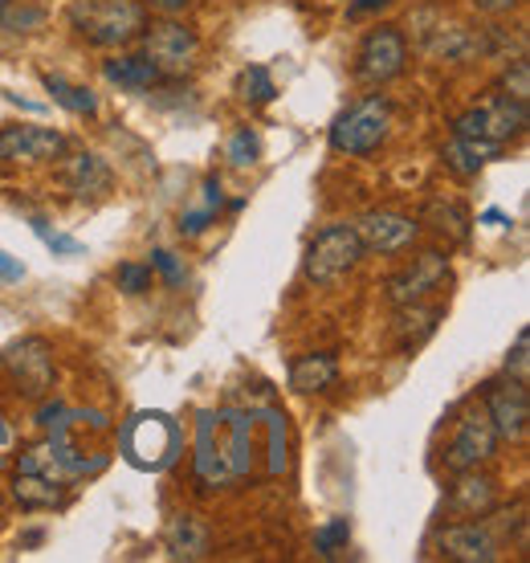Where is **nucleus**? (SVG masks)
<instances>
[{"label": "nucleus", "instance_id": "nucleus-38", "mask_svg": "<svg viewBox=\"0 0 530 563\" xmlns=\"http://www.w3.org/2000/svg\"><path fill=\"white\" fill-rule=\"evenodd\" d=\"M477 13H489V16H503V13H515L518 0H474Z\"/></svg>", "mask_w": 530, "mask_h": 563}, {"label": "nucleus", "instance_id": "nucleus-4", "mask_svg": "<svg viewBox=\"0 0 530 563\" xmlns=\"http://www.w3.org/2000/svg\"><path fill=\"white\" fill-rule=\"evenodd\" d=\"M66 482H70V474L54 462L49 445H42V450L21 453V465H16L13 478V498L25 510H54L66 503Z\"/></svg>", "mask_w": 530, "mask_h": 563}, {"label": "nucleus", "instance_id": "nucleus-19", "mask_svg": "<svg viewBox=\"0 0 530 563\" xmlns=\"http://www.w3.org/2000/svg\"><path fill=\"white\" fill-rule=\"evenodd\" d=\"M168 555L172 560H205L212 548V536H209V527L196 519V515H180V519H172L168 527Z\"/></svg>", "mask_w": 530, "mask_h": 563}, {"label": "nucleus", "instance_id": "nucleus-29", "mask_svg": "<svg viewBox=\"0 0 530 563\" xmlns=\"http://www.w3.org/2000/svg\"><path fill=\"white\" fill-rule=\"evenodd\" d=\"M503 90H506V99L527 102V107H530V62H527V54L515 57V62L506 66V74H503Z\"/></svg>", "mask_w": 530, "mask_h": 563}, {"label": "nucleus", "instance_id": "nucleus-35", "mask_svg": "<svg viewBox=\"0 0 530 563\" xmlns=\"http://www.w3.org/2000/svg\"><path fill=\"white\" fill-rule=\"evenodd\" d=\"M212 217H217V209H212V205L188 209V212L180 217V233H188V238H196V233H205V229L212 225Z\"/></svg>", "mask_w": 530, "mask_h": 563}, {"label": "nucleus", "instance_id": "nucleus-5", "mask_svg": "<svg viewBox=\"0 0 530 563\" xmlns=\"http://www.w3.org/2000/svg\"><path fill=\"white\" fill-rule=\"evenodd\" d=\"M391 128V107L384 95H372V99L355 102L351 111H343L331 128V147L339 155H372L379 143L388 140Z\"/></svg>", "mask_w": 530, "mask_h": 563}, {"label": "nucleus", "instance_id": "nucleus-8", "mask_svg": "<svg viewBox=\"0 0 530 563\" xmlns=\"http://www.w3.org/2000/svg\"><path fill=\"white\" fill-rule=\"evenodd\" d=\"M494 450H498V433H494V421H489L486 405H470L465 417L457 421V437L449 441L445 465L453 474H465V470H474L477 462H489Z\"/></svg>", "mask_w": 530, "mask_h": 563}, {"label": "nucleus", "instance_id": "nucleus-36", "mask_svg": "<svg viewBox=\"0 0 530 563\" xmlns=\"http://www.w3.org/2000/svg\"><path fill=\"white\" fill-rule=\"evenodd\" d=\"M13 441H16V433H13V424L0 417V470L13 462Z\"/></svg>", "mask_w": 530, "mask_h": 563}, {"label": "nucleus", "instance_id": "nucleus-28", "mask_svg": "<svg viewBox=\"0 0 530 563\" xmlns=\"http://www.w3.org/2000/svg\"><path fill=\"white\" fill-rule=\"evenodd\" d=\"M347 543H351V522L347 519H331V522H322L319 531H314V551H319L322 560L339 555Z\"/></svg>", "mask_w": 530, "mask_h": 563}, {"label": "nucleus", "instance_id": "nucleus-7", "mask_svg": "<svg viewBox=\"0 0 530 563\" xmlns=\"http://www.w3.org/2000/svg\"><path fill=\"white\" fill-rule=\"evenodd\" d=\"M527 123H530L527 102H515V99H506V95H498V99H489V102H482V107H474V111L461 114L457 123H453V135L506 143L510 135H522Z\"/></svg>", "mask_w": 530, "mask_h": 563}, {"label": "nucleus", "instance_id": "nucleus-24", "mask_svg": "<svg viewBox=\"0 0 530 563\" xmlns=\"http://www.w3.org/2000/svg\"><path fill=\"white\" fill-rule=\"evenodd\" d=\"M45 90L54 95L57 107H66V111H74V114H95L98 111V99L86 90V86H74V82H66V78L45 74Z\"/></svg>", "mask_w": 530, "mask_h": 563}, {"label": "nucleus", "instance_id": "nucleus-10", "mask_svg": "<svg viewBox=\"0 0 530 563\" xmlns=\"http://www.w3.org/2000/svg\"><path fill=\"white\" fill-rule=\"evenodd\" d=\"M4 364L13 372V380L21 384V393L42 400L49 388H54V347L45 339H21L4 352Z\"/></svg>", "mask_w": 530, "mask_h": 563}, {"label": "nucleus", "instance_id": "nucleus-25", "mask_svg": "<svg viewBox=\"0 0 530 563\" xmlns=\"http://www.w3.org/2000/svg\"><path fill=\"white\" fill-rule=\"evenodd\" d=\"M429 221H433L437 233H445L449 241L470 238V217H465L461 205H453V200H429Z\"/></svg>", "mask_w": 530, "mask_h": 563}, {"label": "nucleus", "instance_id": "nucleus-32", "mask_svg": "<svg viewBox=\"0 0 530 563\" xmlns=\"http://www.w3.org/2000/svg\"><path fill=\"white\" fill-rule=\"evenodd\" d=\"M114 282H119V290L123 295H143V290H152V266H119V274H114Z\"/></svg>", "mask_w": 530, "mask_h": 563}, {"label": "nucleus", "instance_id": "nucleus-22", "mask_svg": "<svg viewBox=\"0 0 530 563\" xmlns=\"http://www.w3.org/2000/svg\"><path fill=\"white\" fill-rule=\"evenodd\" d=\"M437 319H441V310L437 307H420V302H405V310L396 314V331H400V339L408 343H420L424 335H433Z\"/></svg>", "mask_w": 530, "mask_h": 563}, {"label": "nucleus", "instance_id": "nucleus-40", "mask_svg": "<svg viewBox=\"0 0 530 563\" xmlns=\"http://www.w3.org/2000/svg\"><path fill=\"white\" fill-rule=\"evenodd\" d=\"M477 221H482V225H510V221H506V212H498V209H489V212H482V217H477Z\"/></svg>", "mask_w": 530, "mask_h": 563}, {"label": "nucleus", "instance_id": "nucleus-21", "mask_svg": "<svg viewBox=\"0 0 530 563\" xmlns=\"http://www.w3.org/2000/svg\"><path fill=\"white\" fill-rule=\"evenodd\" d=\"M102 74L119 82L123 90H152L159 82V70H155V62L147 54H123V57H111Z\"/></svg>", "mask_w": 530, "mask_h": 563}, {"label": "nucleus", "instance_id": "nucleus-30", "mask_svg": "<svg viewBox=\"0 0 530 563\" xmlns=\"http://www.w3.org/2000/svg\"><path fill=\"white\" fill-rule=\"evenodd\" d=\"M29 225H33V233H37L57 257H78L86 250L82 241H74V238H66V233H57V229H49V221H42V217H33Z\"/></svg>", "mask_w": 530, "mask_h": 563}, {"label": "nucleus", "instance_id": "nucleus-20", "mask_svg": "<svg viewBox=\"0 0 530 563\" xmlns=\"http://www.w3.org/2000/svg\"><path fill=\"white\" fill-rule=\"evenodd\" d=\"M339 380V360L335 355H302L298 364L290 367V388L294 393H327L331 384Z\"/></svg>", "mask_w": 530, "mask_h": 563}, {"label": "nucleus", "instance_id": "nucleus-39", "mask_svg": "<svg viewBox=\"0 0 530 563\" xmlns=\"http://www.w3.org/2000/svg\"><path fill=\"white\" fill-rule=\"evenodd\" d=\"M384 4H391V0H355V4H351V16L376 13V9H384Z\"/></svg>", "mask_w": 530, "mask_h": 563}, {"label": "nucleus", "instance_id": "nucleus-37", "mask_svg": "<svg viewBox=\"0 0 530 563\" xmlns=\"http://www.w3.org/2000/svg\"><path fill=\"white\" fill-rule=\"evenodd\" d=\"M21 278H25V266H21L13 254L0 250V282H21Z\"/></svg>", "mask_w": 530, "mask_h": 563}, {"label": "nucleus", "instance_id": "nucleus-3", "mask_svg": "<svg viewBox=\"0 0 530 563\" xmlns=\"http://www.w3.org/2000/svg\"><path fill=\"white\" fill-rule=\"evenodd\" d=\"M74 29L95 45H126L147 29L140 0H82L74 4Z\"/></svg>", "mask_w": 530, "mask_h": 563}, {"label": "nucleus", "instance_id": "nucleus-16", "mask_svg": "<svg viewBox=\"0 0 530 563\" xmlns=\"http://www.w3.org/2000/svg\"><path fill=\"white\" fill-rule=\"evenodd\" d=\"M437 548L445 560L457 563H494L498 560V539L489 536V527L482 522H453L437 536Z\"/></svg>", "mask_w": 530, "mask_h": 563}, {"label": "nucleus", "instance_id": "nucleus-12", "mask_svg": "<svg viewBox=\"0 0 530 563\" xmlns=\"http://www.w3.org/2000/svg\"><path fill=\"white\" fill-rule=\"evenodd\" d=\"M486 412L494 421V433L506 437V441H522L527 437V421H530V393L522 380H503V384H489L486 393Z\"/></svg>", "mask_w": 530, "mask_h": 563}, {"label": "nucleus", "instance_id": "nucleus-33", "mask_svg": "<svg viewBox=\"0 0 530 563\" xmlns=\"http://www.w3.org/2000/svg\"><path fill=\"white\" fill-rule=\"evenodd\" d=\"M152 266L159 269V274H164V282H168L172 290H180L184 282H188V269H184V262L176 254H172V250H155V254H152Z\"/></svg>", "mask_w": 530, "mask_h": 563}, {"label": "nucleus", "instance_id": "nucleus-26", "mask_svg": "<svg viewBox=\"0 0 530 563\" xmlns=\"http://www.w3.org/2000/svg\"><path fill=\"white\" fill-rule=\"evenodd\" d=\"M238 95H241V102H250V107H265V102L278 95V86H274V78H269L265 66H245L238 78Z\"/></svg>", "mask_w": 530, "mask_h": 563}, {"label": "nucleus", "instance_id": "nucleus-9", "mask_svg": "<svg viewBox=\"0 0 530 563\" xmlns=\"http://www.w3.org/2000/svg\"><path fill=\"white\" fill-rule=\"evenodd\" d=\"M143 54L152 57L159 74H184L192 70L196 54H200V37L180 21H159V25L143 29Z\"/></svg>", "mask_w": 530, "mask_h": 563}, {"label": "nucleus", "instance_id": "nucleus-11", "mask_svg": "<svg viewBox=\"0 0 530 563\" xmlns=\"http://www.w3.org/2000/svg\"><path fill=\"white\" fill-rule=\"evenodd\" d=\"M405 62H408V45L400 37V29L391 25H379L372 29L360 45V78L363 82H391L396 74H405Z\"/></svg>", "mask_w": 530, "mask_h": 563}, {"label": "nucleus", "instance_id": "nucleus-2", "mask_svg": "<svg viewBox=\"0 0 530 563\" xmlns=\"http://www.w3.org/2000/svg\"><path fill=\"white\" fill-rule=\"evenodd\" d=\"M119 453L131 470L143 474H159L168 470L176 457L184 453V429L180 421L164 409H143L123 424L119 433Z\"/></svg>", "mask_w": 530, "mask_h": 563}, {"label": "nucleus", "instance_id": "nucleus-6", "mask_svg": "<svg viewBox=\"0 0 530 563\" xmlns=\"http://www.w3.org/2000/svg\"><path fill=\"white\" fill-rule=\"evenodd\" d=\"M363 257V241L355 233V225H327L319 238L310 241L307 250V278L319 282V286H331L343 274L360 266Z\"/></svg>", "mask_w": 530, "mask_h": 563}, {"label": "nucleus", "instance_id": "nucleus-18", "mask_svg": "<svg viewBox=\"0 0 530 563\" xmlns=\"http://www.w3.org/2000/svg\"><path fill=\"white\" fill-rule=\"evenodd\" d=\"M498 155H503V143H498V140H474V135H453V140L445 143L441 159H445V164L453 172H457V176H477V172L486 168L489 159H498Z\"/></svg>", "mask_w": 530, "mask_h": 563}, {"label": "nucleus", "instance_id": "nucleus-31", "mask_svg": "<svg viewBox=\"0 0 530 563\" xmlns=\"http://www.w3.org/2000/svg\"><path fill=\"white\" fill-rule=\"evenodd\" d=\"M257 152H262V147H257V135H253L250 128H241L238 135L229 140V164H233V168H253V164H257Z\"/></svg>", "mask_w": 530, "mask_h": 563}, {"label": "nucleus", "instance_id": "nucleus-1", "mask_svg": "<svg viewBox=\"0 0 530 563\" xmlns=\"http://www.w3.org/2000/svg\"><path fill=\"white\" fill-rule=\"evenodd\" d=\"M257 457V412L205 409L196 417L192 470L205 490H221L250 478Z\"/></svg>", "mask_w": 530, "mask_h": 563}, {"label": "nucleus", "instance_id": "nucleus-23", "mask_svg": "<svg viewBox=\"0 0 530 563\" xmlns=\"http://www.w3.org/2000/svg\"><path fill=\"white\" fill-rule=\"evenodd\" d=\"M453 510H465V515H486L494 507V482L489 478H465L449 498Z\"/></svg>", "mask_w": 530, "mask_h": 563}, {"label": "nucleus", "instance_id": "nucleus-13", "mask_svg": "<svg viewBox=\"0 0 530 563\" xmlns=\"http://www.w3.org/2000/svg\"><path fill=\"white\" fill-rule=\"evenodd\" d=\"M355 233H360L363 250H376V254H400L417 241V221L405 217V212H363L355 221Z\"/></svg>", "mask_w": 530, "mask_h": 563}, {"label": "nucleus", "instance_id": "nucleus-17", "mask_svg": "<svg viewBox=\"0 0 530 563\" xmlns=\"http://www.w3.org/2000/svg\"><path fill=\"white\" fill-rule=\"evenodd\" d=\"M66 184H70V192L78 200H98L111 192L114 176L102 155L82 152V155H74V159H66Z\"/></svg>", "mask_w": 530, "mask_h": 563}, {"label": "nucleus", "instance_id": "nucleus-14", "mask_svg": "<svg viewBox=\"0 0 530 563\" xmlns=\"http://www.w3.org/2000/svg\"><path fill=\"white\" fill-rule=\"evenodd\" d=\"M449 278V257L429 250V254H420L417 262L408 269H400L396 278L388 282V298L396 307H405V302H420L424 295H433L441 290V282Z\"/></svg>", "mask_w": 530, "mask_h": 563}, {"label": "nucleus", "instance_id": "nucleus-34", "mask_svg": "<svg viewBox=\"0 0 530 563\" xmlns=\"http://www.w3.org/2000/svg\"><path fill=\"white\" fill-rule=\"evenodd\" d=\"M530 331L527 327H522V331H518V339H515V352L506 355V372H510V376H515V380H522L527 384V376H530Z\"/></svg>", "mask_w": 530, "mask_h": 563}, {"label": "nucleus", "instance_id": "nucleus-41", "mask_svg": "<svg viewBox=\"0 0 530 563\" xmlns=\"http://www.w3.org/2000/svg\"><path fill=\"white\" fill-rule=\"evenodd\" d=\"M159 13H180V9H188V0H152Z\"/></svg>", "mask_w": 530, "mask_h": 563}, {"label": "nucleus", "instance_id": "nucleus-15", "mask_svg": "<svg viewBox=\"0 0 530 563\" xmlns=\"http://www.w3.org/2000/svg\"><path fill=\"white\" fill-rule=\"evenodd\" d=\"M66 152V140L49 128H4L0 131V159L4 164H45Z\"/></svg>", "mask_w": 530, "mask_h": 563}, {"label": "nucleus", "instance_id": "nucleus-27", "mask_svg": "<svg viewBox=\"0 0 530 563\" xmlns=\"http://www.w3.org/2000/svg\"><path fill=\"white\" fill-rule=\"evenodd\" d=\"M257 417L269 429V474H281L286 470V417L278 409H262Z\"/></svg>", "mask_w": 530, "mask_h": 563}]
</instances>
